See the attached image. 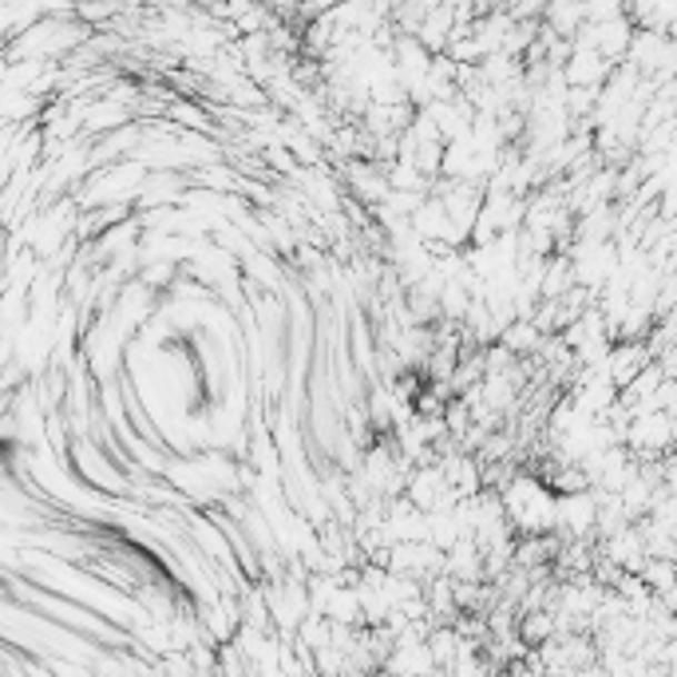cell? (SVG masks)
Segmentation results:
<instances>
[{"mask_svg":"<svg viewBox=\"0 0 677 677\" xmlns=\"http://www.w3.org/2000/svg\"><path fill=\"white\" fill-rule=\"evenodd\" d=\"M610 72H615V60H606L603 52L583 48V44H575L567 68H562L570 88H603V83L610 80Z\"/></svg>","mask_w":677,"mask_h":677,"instance_id":"6da1fadb","label":"cell"},{"mask_svg":"<svg viewBox=\"0 0 677 677\" xmlns=\"http://www.w3.org/2000/svg\"><path fill=\"white\" fill-rule=\"evenodd\" d=\"M412 230L425 242H456V246H464L460 242V235H456V222H451V215H448V207H444V199L440 195H428L420 207H416V215H412Z\"/></svg>","mask_w":677,"mask_h":677,"instance_id":"7a4b0ae2","label":"cell"},{"mask_svg":"<svg viewBox=\"0 0 677 677\" xmlns=\"http://www.w3.org/2000/svg\"><path fill=\"white\" fill-rule=\"evenodd\" d=\"M650 361H654V352L646 341H615V349L606 357V372H610V380H615L618 389H626Z\"/></svg>","mask_w":677,"mask_h":677,"instance_id":"3957f363","label":"cell"},{"mask_svg":"<svg viewBox=\"0 0 677 677\" xmlns=\"http://www.w3.org/2000/svg\"><path fill=\"white\" fill-rule=\"evenodd\" d=\"M456 24H460V17H456V4H436V9L425 12V24H420V44L428 48V52H448L451 37H456Z\"/></svg>","mask_w":677,"mask_h":677,"instance_id":"277c9868","label":"cell"},{"mask_svg":"<svg viewBox=\"0 0 677 677\" xmlns=\"http://www.w3.org/2000/svg\"><path fill=\"white\" fill-rule=\"evenodd\" d=\"M542 24H551L559 37L575 40L578 28L587 24V9H583V0H547V9H542Z\"/></svg>","mask_w":677,"mask_h":677,"instance_id":"5b68a950","label":"cell"},{"mask_svg":"<svg viewBox=\"0 0 677 677\" xmlns=\"http://www.w3.org/2000/svg\"><path fill=\"white\" fill-rule=\"evenodd\" d=\"M638 575L646 578V587H650L654 595H669V590L677 587V559H658V555H650Z\"/></svg>","mask_w":677,"mask_h":677,"instance_id":"8992f818","label":"cell"},{"mask_svg":"<svg viewBox=\"0 0 677 677\" xmlns=\"http://www.w3.org/2000/svg\"><path fill=\"white\" fill-rule=\"evenodd\" d=\"M167 116L179 127H190V131H210V108H199V103L187 100V96H179V100L167 108Z\"/></svg>","mask_w":677,"mask_h":677,"instance_id":"52a82bcc","label":"cell"},{"mask_svg":"<svg viewBox=\"0 0 677 677\" xmlns=\"http://www.w3.org/2000/svg\"><path fill=\"white\" fill-rule=\"evenodd\" d=\"M587 9V20H610V17H623L630 9V0H583Z\"/></svg>","mask_w":677,"mask_h":677,"instance_id":"ba28073f","label":"cell"}]
</instances>
